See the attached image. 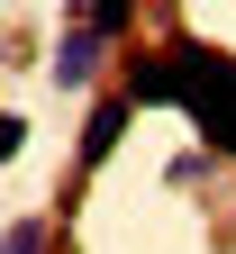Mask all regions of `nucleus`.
<instances>
[{"label": "nucleus", "instance_id": "1", "mask_svg": "<svg viewBox=\"0 0 236 254\" xmlns=\"http://www.w3.org/2000/svg\"><path fill=\"white\" fill-rule=\"evenodd\" d=\"M163 55H173V109H191L209 154H236V55L200 46V37L163 46Z\"/></svg>", "mask_w": 236, "mask_h": 254}, {"label": "nucleus", "instance_id": "2", "mask_svg": "<svg viewBox=\"0 0 236 254\" xmlns=\"http://www.w3.org/2000/svg\"><path fill=\"white\" fill-rule=\"evenodd\" d=\"M100 27H64V46H55V91H82L91 73H100Z\"/></svg>", "mask_w": 236, "mask_h": 254}, {"label": "nucleus", "instance_id": "3", "mask_svg": "<svg viewBox=\"0 0 236 254\" xmlns=\"http://www.w3.org/2000/svg\"><path fill=\"white\" fill-rule=\"evenodd\" d=\"M127 100H137V109H173V55L127 64Z\"/></svg>", "mask_w": 236, "mask_h": 254}, {"label": "nucleus", "instance_id": "4", "mask_svg": "<svg viewBox=\"0 0 236 254\" xmlns=\"http://www.w3.org/2000/svg\"><path fill=\"white\" fill-rule=\"evenodd\" d=\"M118 136H127V100H100V109H91V127H82V164H109Z\"/></svg>", "mask_w": 236, "mask_h": 254}, {"label": "nucleus", "instance_id": "5", "mask_svg": "<svg viewBox=\"0 0 236 254\" xmlns=\"http://www.w3.org/2000/svg\"><path fill=\"white\" fill-rule=\"evenodd\" d=\"M127 18H137V0H91L82 27H100V37H127Z\"/></svg>", "mask_w": 236, "mask_h": 254}, {"label": "nucleus", "instance_id": "6", "mask_svg": "<svg viewBox=\"0 0 236 254\" xmlns=\"http://www.w3.org/2000/svg\"><path fill=\"white\" fill-rule=\"evenodd\" d=\"M0 254H46V227H37V218H18V227L0 236Z\"/></svg>", "mask_w": 236, "mask_h": 254}, {"label": "nucleus", "instance_id": "7", "mask_svg": "<svg viewBox=\"0 0 236 254\" xmlns=\"http://www.w3.org/2000/svg\"><path fill=\"white\" fill-rule=\"evenodd\" d=\"M18 145H27V127H18L9 109H0V164H9V154H18Z\"/></svg>", "mask_w": 236, "mask_h": 254}]
</instances>
